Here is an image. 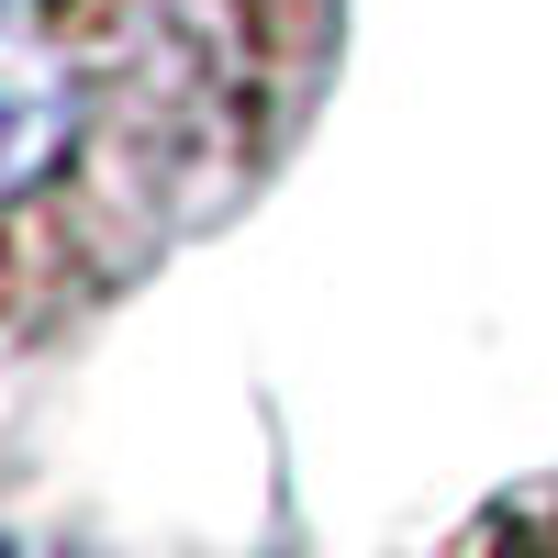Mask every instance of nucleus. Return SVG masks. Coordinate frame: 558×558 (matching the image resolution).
Masks as SVG:
<instances>
[{
	"label": "nucleus",
	"instance_id": "f257e3e1",
	"mask_svg": "<svg viewBox=\"0 0 558 558\" xmlns=\"http://www.w3.org/2000/svg\"><path fill=\"white\" fill-rule=\"evenodd\" d=\"M68 134H78V78H68V57H45L34 34L0 23V202H23L34 179L68 157Z\"/></svg>",
	"mask_w": 558,
	"mask_h": 558
},
{
	"label": "nucleus",
	"instance_id": "f03ea898",
	"mask_svg": "<svg viewBox=\"0 0 558 558\" xmlns=\"http://www.w3.org/2000/svg\"><path fill=\"white\" fill-rule=\"evenodd\" d=\"M0 558H23V547H12V536H0Z\"/></svg>",
	"mask_w": 558,
	"mask_h": 558
}]
</instances>
